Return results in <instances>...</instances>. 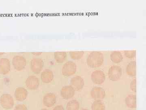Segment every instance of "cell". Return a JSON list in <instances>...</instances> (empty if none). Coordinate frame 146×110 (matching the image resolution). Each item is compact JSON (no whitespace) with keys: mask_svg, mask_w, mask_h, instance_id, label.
I'll return each mask as SVG.
<instances>
[{"mask_svg":"<svg viewBox=\"0 0 146 110\" xmlns=\"http://www.w3.org/2000/svg\"><path fill=\"white\" fill-rule=\"evenodd\" d=\"M90 95L92 98L95 100H101L106 96L105 91L100 87H95L92 89Z\"/></svg>","mask_w":146,"mask_h":110,"instance_id":"cell-9","label":"cell"},{"mask_svg":"<svg viewBox=\"0 0 146 110\" xmlns=\"http://www.w3.org/2000/svg\"><path fill=\"white\" fill-rule=\"evenodd\" d=\"M81 110H89L87 109H82Z\"/></svg>","mask_w":146,"mask_h":110,"instance_id":"cell-28","label":"cell"},{"mask_svg":"<svg viewBox=\"0 0 146 110\" xmlns=\"http://www.w3.org/2000/svg\"><path fill=\"white\" fill-rule=\"evenodd\" d=\"M40 77L43 83L48 84L52 81L54 76L52 71L50 69H46L42 71Z\"/></svg>","mask_w":146,"mask_h":110,"instance_id":"cell-15","label":"cell"},{"mask_svg":"<svg viewBox=\"0 0 146 110\" xmlns=\"http://www.w3.org/2000/svg\"><path fill=\"white\" fill-rule=\"evenodd\" d=\"M130 89L134 93H136V80L134 79L131 81L130 84Z\"/></svg>","mask_w":146,"mask_h":110,"instance_id":"cell-24","label":"cell"},{"mask_svg":"<svg viewBox=\"0 0 146 110\" xmlns=\"http://www.w3.org/2000/svg\"><path fill=\"white\" fill-rule=\"evenodd\" d=\"M41 110H49L47 109H42Z\"/></svg>","mask_w":146,"mask_h":110,"instance_id":"cell-29","label":"cell"},{"mask_svg":"<svg viewBox=\"0 0 146 110\" xmlns=\"http://www.w3.org/2000/svg\"><path fill=\"white\" fill-rule=\"evenodd\" d=\"M12 64L16 70L21 71L26 66L27 60L23 56H16L12 59Z\"/></svg>","mask_w":146,"mask_h":110,"instance_id":"cell-5","label":"cell"},{"mask_svg":"<svg viewBox=\"0 0 146 110\" xmlns=\"http://www.w3.org/2000/svg\"><path fill=\"white\" fill-rule=\"evenodd\" d=\"M67 52H56L54 53L55 60L58 63L64 62L67 58Z\"/></svg>","mask_w":146,"mask_h":110,"instance_id":"cell-18","label":"cell"},{"mask_svg":"<svg viewBox=\"0 0 146 110\" xmlns=\"http://www.w3.org/2000/svg\"><path fill=\"white\" fill-rule=\"evenodd\" d=\"M75 91L71 85L65 86L60 90V95L63 99L68 100L74 97Z\"/></svg>","mask_w":146,"mask_h":110,"instance_id":"cell-12","label":"cell"},{"mask_svg":"<svg viewBox=\"0 0 146 110\" xmlns=\"http://www.w3.org/2000/svg\"><path fill=\"white\" fill-rule=\"evenodd\" d=\"M122 74V70L121 66L114 65L109 68L108 71V78L112 81H117L119 80Z\"/></svg>","mask_w":146,"mask_h":110,"instance_id":"cell-3","label":"cell"},{"mask_svg":"<svg viewBox=\"0 0 146 110\" xmlns=\"http://www.w3.org/2000/svg\"><path fill=\"white\" fill-rule=\"evenodd\" d=\"M56 102V95L52 93H47L43 97V104L47 107H51L54 106Z\"/></svg>","mask_w":146,"mask_h":110,"instance_id":"cell-11","label":"cell"},{"mask_svg":"<svg viewBox=\"0 0 146 110\" xmlns=\"http://www.w3.org/2000/svg\"><path fill=\"white\" fill-rule=\"evenodd\" d=\"M35 56H39L42 55V52H35L32 53Z\"/></svg>","mask_w":146,"mask_h":110,"instance_id":"cell-27","label":"cell"},{"mask_svg":"<svg viewBox=\"0 0 146 110\" xmlns=\"http://www.w3.org/2000/svg\"><path fill=\"white\" fill-rule=\"evenodd\" d=\"M44 66V61L42 59L35 58L32 59L31 61V69L35 74H39L41 73Z\"/></svg>","mask_w":146,"mask_h":110,"instance_id":"cell-6","label":"cell"},{"mask_svg":"<svg viewBox=\"0 0 146 110\" xmlns=\"http://www.w3.org/2000/svg\"><path fill=\"white\" fill-rule=\"evenodd\" d=\"M125 56L129 59H133L135 58L136 55V51L133 50H127L124 52Z\"/></svg>","mask_w":146,"mask_h":110,"instance_id":"cell-23","label":"cell"},{"mask_svg":"<svg viewBox=\"0 0 146 110\" xmlns=\"http://www.w3.org/2000/svg\"><path fill=\"white\" fill-rule=\"evenodd\" d=\"M0 104L3 109H10L14 106V99L10 94H3L0 97Z\"/></svg>","mask_w":146,"mask_h":110,"instance_id":"cell-4","label":"cell"},{"mask_svg":"<svg viewBox=\"0 0 146 110\" xmlns=\"http://www.w3.org/2000/svg\"><path fill=\"white\" fill-rule=\"evenodd\" d=\"M125 105L128 108L136 109L137 107L136 96L135 95H129L125 99Z\"/></svg>","mask_w":146,"mask_h":110,"instance_id":"cell-16","label":"cell"},{"mask_svg":"<svg viewBox=\"0 0 146 110\" xmlns=\"http://www.w3.org/2000/svg\"><path fill=\"white\" fill-rule=\"evenodd\" d=\"M91 79L94 84L98 85H102L105 80V74L102 70H96L92 72Z\"/></svg>","mask_w":146,"mask_h":110,"instance_id":"cell-7","label":"cell"},{"mask_svg":"<svg viewBox=\"0 0 146 110\" xmlns=\"http://www.w3.org/2000/svg\"><path fill=\"white\" fill-rule=\"evenodd\" d=\"M136 62L131 61L128 64L126 68V72L128 76L135 77L136 76Z\"/></svg>","mask_w":146,"mask_h":110,"instance_id":"cell-17","label":"cell"},{"mask_svg":"<svg viewBox=\"0 0 146 110\" xmlns=\"http://www.w3.org/2000/svg\"><path fill=\"white\" fill-rule=\"evenodd\" d=\"M14 110H28L27 106L25 105H18L14 108Z\"/></svg>","mask_w":146,"mask_h":110,"instance_id":"cell-25","label":"cell"},{"mask_svg":"<svg viewBox=\"0 0 146 110\" xmlns=\"http://www.w3.org/2000/svg\"><path fill=\"white\" fill-rule=\"evenodd\" d=\"M25 85L31 91L36 90L39 85V79L35 76H29L25 81Z\"/></svg>","mask_w":146,"mask_h":110,"instance_id":"cell-8","label":"cell"},{"mask_svg":"<svg viewBox=\"0 0 146 110\" xmlns=\"http://www.w3.org/2000/svg\"><path fill=\"white\" fill-rule=\"evenodd\" d=\"M104 56L102 53L99 51L91 52L86 59V63L91 68H97L102 65Z\"/></svg>","mask_w":146,"mask_h":110,"instance_id":"cell-1","label":"cell"},{"mask_svg":"<svg viewBox=\"0 0 146 110\" xmlns=\"http://www.w3.org/2000/svg\"><path fill=\"white\" fill-rule=\"evenodd\" d=\"M28 95V92L25 88L23 87H19L15 90L14 97L17 101L22 102L27 99Z\"/></svg>","mask_w":146,"mask_h":110,"instance_id":"cell-13","label":"cell"},{"mask_svg":"<svg viewBox=\"0 0 146 110\" xmlns=\"http://www.w3.org/2000/svg\"><path fill=\"white\" fill-rule=\"evenodd\" d=\"M11 70V64L9 60L6 58L0 60V73L5 75L8 74Z\"/></svg>","mask_w":146,"mask_h":110,"instance_id":"cell-14","label":"cell"},{"mask_svg":"<svg viewBox=\"0 0 146 110\" xmlns=\"http://www.w3.org/2000/svg\"><path fill=\"white\" fill-rule=\"evenodd\" d=\"M80 107V105L77 100H71L69 101L67 103V106H66V110H79Z\"/></svg>","mask_w":146,"mask_h":110,"instance_id":"cell-20","label":"cell"},{"mask_svg":"<svg viewBox=\"0 0 146 110\" xmlns=\"http://www.w3.org/2000/svg\"><path fill=\"white\" fill-rule=\"evenodd\" d=\"M84 53L83 51H71L69 52L70 57L74 60H78L81 59Z\"/></svg>","mask_w":146,"mask_h":110,"instance_id":"cell-22","label":"cell"},{"mask_svg":"<svg viewBox=\"0 0 146 110\" xmlns=\"http://www.w3.org/2000/svg\"><path fill=\"white\" fill-rule=\"evenodd\" d=\"M104 103L101 100H96L91 105L92 110H105Z\"/></svg>","mask_w":146,"mask_h":110,"instance_id":"cell-21","label":"cell"},{"mask_svg":"<svg viewBox=\"0 0 146 110\" xmlns=\"http://www.w3.org/2000/svg\"><path fill=\"white\" fill-rule=\"evenodd\" d=\"M110 59L114 63H120L123 60L122 54L119 51H114L111 53L110 56Z\"/></svg>","mask_w":146,"mask_h":110,"instance_id":"cell-19","label":"cell"},{"mask_svg":"<svg viewBox=\"0 0 146 110\" xmlns=\"http://www.w3.org/2000/svg\"><path fill=\"white\" fill-rule=\"evenodd\" d=\"M76 71V64L72 61L65 62L62 67V74L65 77H70L74 75Z\"/></svg>","mask_w":146,"mask_h":110,"instance_id":"cell-2","label":"cell"},{"mask_svg":"<svg viewBox=\"0 0 146 110\" xmlns=\"http://www.w3.org/2000/svg\"><path fill=\"white\" fill-rule=\"evenodd\" d=\"M71 86L75 91H80L84 87V79L80 76H76L71 79Z\"/></svg>","mask_w":146,"mask_h":110,"instance_id":"cell-10","label":"cell"},{"mask_svg":"<svg viewBox=\"0 0 146 110\" xmlns=\"http://www.w3.org/2000/svg\"><path fill=\"white\" fill-rule=\"evenodd\" d=\"M53 110H65V109H64V108L63 107V106L59 105L56 106V107L54 108Z\"/></svg>","mask_w":146,"mask_h":110,"instance_id":"cell-26","label":"cell"}]
</instances>
